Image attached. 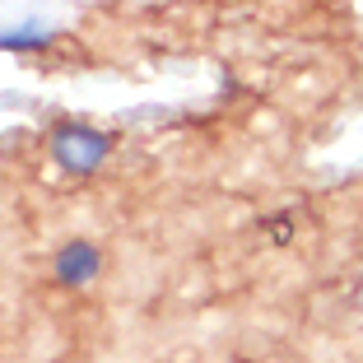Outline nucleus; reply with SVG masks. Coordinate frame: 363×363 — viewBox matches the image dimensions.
Returning a JSON list of instances; mask_svg holds the SVG:
<instances>
[{
	"label": "nucleus",
	"instance_id": "nucleus-1",
	"mask_svg": "<svg viewBox=\"0 0 363 363\" xmlns=\"http://www.w3.org/2000/svg\"><path fill=\"white\" fill-rule=\"evenodd\" d=\"M107 150H112V135H103L94 126H79V121H61L52 130V159L65 172H94L107 159Z\"/></svg>",
	"mask_w": 363,
	"mask_h": 363
},
{
	"label": "nucleus",
	"instance_id": "nucleus-2",
	"mask_svg": "<svg viewBox=\"0 0 363 363\" xmlns=\"http://www.w3.org/2000/svg\"><path fill=\"white\" fill-rule=\"evenodd\" d=\"M103 266V252L94 242H70L61 247V257H56V279L61 284H89Z\"/></svg>",
	"mask_w": 363,
	"mask_h": 363
},
{
	"label": "nucleus",
	"instance_id": "nucleus-3",
	"mask_svg": "<svg viewBox=\"0 0 363 363\" xmlns=\"http://www.w3.org/2000/svg\"><path fill=\"white\" fill-rule=\"evenodd\" d=\"M47 43H52V28H43V23H19V28L0 33V52H38Z\"/></svg>",
	"mask_w": 363,
	"mask_h": 363
}]
</instances>
